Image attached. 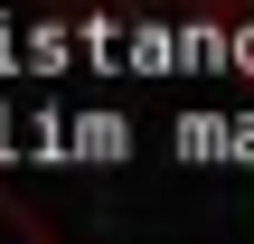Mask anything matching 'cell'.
<instances>
[{
	"label": "cell",
	"instance_id": "cell-1",
	"mask_svg": "<svg viewBox=\"0 0 254 244\" xmlns=\"http://www.w3.org/2000/svg\"><path fill=\"white\" fill-rule=\"evenodd\" d=\"M0 244H66V235H57V226H47V216H38L9 179H0Z\"/></svg>",
	"mask_w": 254,
	"mask_h": 244
}]
</instances>
